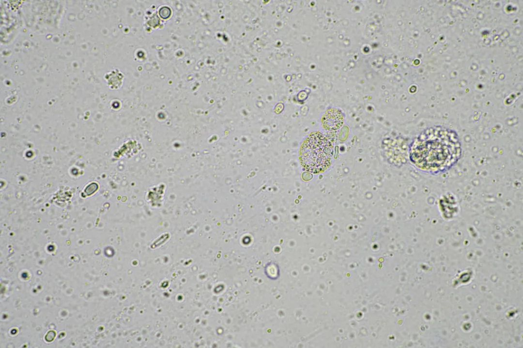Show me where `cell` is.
I'll return each instance as SVG.
<instances>
[{
	"instance_id": "277c9868",
	"label": "cell",
	"mask_w": 523,
	"mask_h": 348,
	"mask_svg": "<svg viewBox=\"0 0 523 348\" xmlns=\"http://www.w3.org/2000/svg\"><path fill=\"white\" fill-rule=\"evenodd\" d=\"M170 9L167 7L165 12L163 8L161 9L160 11V15L163 18H167L170 16Z\"/></svg>"
},
{
	"instance_id": "6da1fadb",
	"label": "cell",
	"mask_w": 523,
	"mask_h": 348,
	"mask_svg": "<svg viewBox=\"0 0 523 348\" xmlns=\"http://www.w3.org/2000/svg\"><path fill=\"white\" fill-rule=\"evenodd\" d=\"M461 154V143L456 131L434 126L424 129L414 141L410 158L420 169L438 174L450 169Z\"/></svg>"
},
{
	"instance_id": "7a4b0ae2",
	"label": "cell",
	"mask_w": 523,
	"mask_h": 348,
	"mask_svg": "<svg viewBox=\"0 0 523 348\" xmlns=\"http://www.w3.org/2000/svg\"><path fill=\"white\" fill-rule=\"evenodd\" d=\"M333 154V146L322 133L315 132L306 138L300 153L302 165L308 171L318 173L325 170L330 165Z\"/></svg>"
},
{
	"instance_id": "3957f363",
	"label": "cell",
	"mask_w": 523,
	"mask_h": 348,
	"mask_svg": "<svg viewBox=\"0 0 523 348\" xmlns=\"http://www.w3.org/2000/svg\"><path fill=\"white\" fill-rule=\"evenodd\" d=\"M344 117L342 113L336 109H330L327 111L323 118L324 128L329 130H336L343 124Z\"/></svg>"
}]
</instances>
